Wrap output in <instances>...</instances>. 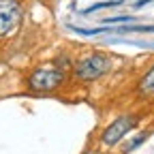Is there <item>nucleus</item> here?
Returning a JSON list of instances; mask_svg holds the SVG:
<instances>
[{
  "instance_id": "obj_1",
  "label": "nucleus",
  "mask_w": 154,
  "mask_h": 154,
  "mask_svg": "<svg viewBox=\"0 0 154 154\" xmlns=\"http://www.w3.org/2000/svg\"><path fill=\"white\" fill-rule=\"evenodd\" d=\"M111 69V60L109 56L101 54V51H92L88 56H82L79 60L75 62L73 66V75L75 79H79L84 84H90V82H96Z\"/></svg>"
},
{
  "instance_id": "obj_8",
  "label": "nucleus",
  "mask_w": 154,
  "mask_h": 154,
  "mask_svg": "<svg viewBox=\"0 0 154 154\" xmlns=\"http://www.w3.org/2000/svg\"><path fill=\"white\" fill-rule=\"evenodd\" d=\"M133 17H128V15H122V17H109V19H105L107 24H116V22H131Z\"/></svg>"
},
{
  "instance_id": "obj_6",
  "label": "nucleus",
  "mask_w": 154,
  "mask_h": 154,
  "mask_svg": "<svg viewBox=\"0 0 154 154\" xmlns=\"http://www.w3.org/2000/svg\"><path fill=\"white\" fill-rule=\"evenodd\" d=\"M148 135H150V133H139L137 137H133V139L124 146V152H133V150H137V148H139V146L148 139Z\"/></svg>"
},
{
  "instance_id": "obj_10",
  "label": "nucleus",
  "mask_w": 154,
  "mask_h": 154,
  "mask_svg": "<svg viewBox=\"0 0 154 154\" xmlns=\"http://www.w3.org/2000/svg\"><path fill=\"white\" fill-rule=\"evenodd\" d=\"M84 154H101V152H99V150H86Z\"/></svg>"
},
{
  "instance_id": "obj_4",
  "label": "nucleus",
  "mask_w": 154,
  "mask_h": 154,
  "mask_svg": "<svg viewBox=\"0 0 154 154\" xmlns=\"http://www.w3.org/2000/svg\"><path fill=\"white\" fill-rule=\"evenodd\" d=\"M135 124H137V118L131 116V113H124V116H120V118H116L107 128H103V133H101V143H103L105 148H111V146H116V143H120L124 135H128L131 128H135Z\"/></svg>"
},
{
  "instance_id": "obj_2",
  "label": "nucleus",
  "mask_w": 154,
  "mask_h": 154,
  "mask_svg": "<svg viewBox=\"0 0 154 154\" xmlns=\"http://www.w3.org/2000/svg\"><path fill=\"white\" fill-rule=\"evenodd\" d=\"M26 84L30 92H54L64 84V71L56 66H38L26 77Z\"/></svg>"
},
{
  "instance_id": "obj_9",
  "label": "nucleus",
  "mask_w": 154,
  "mask_h": 154,
  "mask_svg": "<svg viewBox=\"0 0 154 154\" xmlns=\"http://www.w3.org/2000/svg\"><path fill=\"white\" fill-rule=\"evenodd\" d=\"M146 2H152V0H139V2H137V5H135V7H137V9H139V7H143Z\"/></svg>"
},
{
  "instance_id": "obj_5",
  "label": "nucleus",
  "mask_w": 154,
  "mask_h": 154,
  "mask_svg": "<svg viewBox=\"0 0 154 154\" xmlns=\"http://www.w3.org/2000/svg\"><path fill=\"white\" fill-rule=\"evenodd\" d=\"M139 94L143 96V99H148V96H154V64L143 73L141 82H139Z\"/></svg>"
},
{
  "instance_id": "obj_7",
  "label": "nucleus",
  "mask_w": 154,
  "mask_h": 154,
  "mask_svg": "<svg viewBox=\"0 0 154 154\" xmlns=\"http://www.w3.org/2000/svg\"><path fill=\"white\" fill-rule=\"evenodd\" d=\"M116 5H122V2H120V0H111V2H99V5H92L90 9H86L84 13H92V11L101 9V7H116Z\"/></svg>"
},
{
  "instance_id": "obj_3",
  "label": "nucleus",
  "mask_w": 154,
  "mask_h": 154,
  "mask_svg": "<svg viewBox=\"0 0 154 154\" xmlns=\"http://www.w3.org/2000/svg\"><path fill=\"white\" fill-rule=\"evenodd\" d=\"M24 19V5L19 0H0V38L13 34Z\"/></svg>"
}]
</instances>
